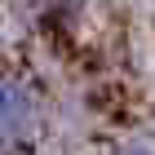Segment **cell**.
<instances>
[{
    "mask_svg": "<svg viewBox=\"0 0 155 155\" xmlns=\"http://www.w3.org/2000/svg\"><path fill=\"white\" fill-rule=\"evenodd\" d=\"M31 120H36L31 93L13 80H0V146H13L18 137H27Z\"/></svg>",
    "mask_w": 155,
    "mask_h": 155,
    "instance_id": "1",
    "label": "cell"
}]
</instances>
